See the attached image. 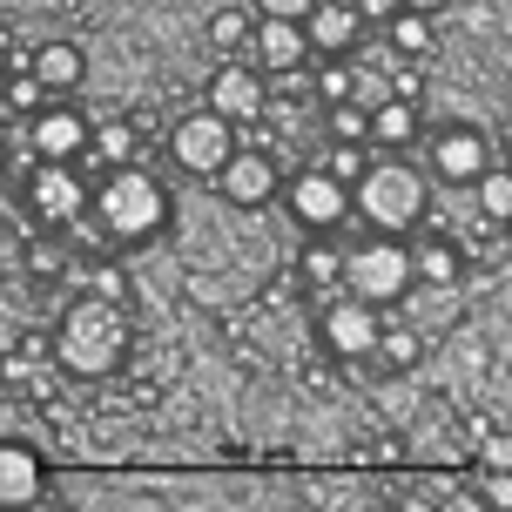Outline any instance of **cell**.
Masks as SVG:
<instances>
[{"label": "cell", "instance_id": "1", "mask_svg": "<svg viewBox=\"0 0 512 512\" xmlns=\"http://www.w3.org/2000/svg\"><path fill=\"white\" fill-rule=\"evenodd\" d=\"M54 358L68 378H108V371H122L128 358V317L108 297H81L68 317H61V331H54Z\"/></svg>", "mask_w": 512, "mask_h": 512}, {"label": "cell", "instance_id": "2", "mask_svg": "<svg viewBox=\"0 0 512 512\" xmlns=\"http://www.w3.org/2000/svg\"><path fill=\"white\" fill-rule=\"evenodd\" d=\"M88 216L102 223L108 243H149L162 223H169V196L149 169H108L102 189L88 196Z\"/></svg>", "mask_w": 512, "mask_h": 512}, {"label": "cell", "instance_id": "3", "mask_svg": "<svg viewBox=\"0 0 512 512\" xmlns=\"http://www.w3.org/2000/svg\"><path fill=\"white\" fill-rule=\"evenodd\" d=\"M351 209H358L364 223L378 236H405L418 216H425V176L411 169V162H371L358 182H351Z\"/></svg>", "mask_w": 512, "mask_h": 512}, {"label": "cell", "instance_id": "4", "mask_svg": "<svg viewBox=\"0 0 512 512\" xmlns=\"http://www.w3.org/2000/svg\"><path fill=\"white\" fill-rule=\"evenodd\" d=\"M344 290L364 297V304H398L411 290V250L398 236H371L364 250L344 256Z\"/></svg>", "mask_w": 512, "mask_h": 512}, {"label": "cell", "instance_id": "5", "mask_svg": "<svg viewBox=\"0 0 512 512\" xmlns=\"http://www.w3.org/2000/svg\"><path fill=\"white\" fill-rule=\"evenodd\" d=\"M169 155L182 162V176H216V169L236 155V128L223 122L216 108H203V115H182L176 135H169Z\"/></svg>", "mask_w": 512, "mask_h": 512}, {"label": "cell", "instance_id": "6", "mask_svg": "<svg viewBox=\"0 0 512 512\" xmlns=\"http://www.w3.org/2000/svg\"><path fill=\"white\" fill-rule=\"evenodd\" d=\"M27 203H34L41 223H81L88 216V176L75 162H41L27 176Z\"/></svg>", "mask_w": 512, "mask_h": 512}, {"label": "cell", "instance_id": "7", "mask_svg": "<svg viewBox=\"0 0 512 512\" xmlns=\"http://www.w3.org/2000/svg\"><path fill=\"white\" fill-rule=\"evenodd\" d=\"M290 216L304 223V230H337L344 216H351V189L331 176V169H304V176L290 182Z\"/></svg>", "mask_w": 512, "mask_h": 512}, {"label": "cell", "instance_id": "8", "mask_svg": "<svg viewBox=\"0 0 512 512\" xmlns=\"http://www.w3.org/2000/svg\"><path fill=\"white\" fill-rule=\"evenodd\" d=\"M209 108H216L223 122H256V115L270 108L263 68H250V61H230V68H216V75H209Z\"/></svg>", "mask_w": 512, "mask_h": 512}, {"label": "cell", "instance_id": "9", "mask_svg": "<svg viewBox=\"0 0 512 512\" xmlns=\"http://www.w3.org/2000/svg\"><path fill=\"white\" fill-rule=\"evenodd\" d=\"M378 304H364V297H337L331 310H324V344H331L337 358H371V344H378Z\"/></svg>", "mask_w": 512, "mask_h": 512}, {"label": "cell", "instance_id": "10", "mask_svg": "<svg viewBox=\"0 0 512 512\" xmlns=\"http://www.w3.org/2000/svg\"><path fill=\"white\" fill-rule=\"evenodd\" d=\"M425 155H432V176H438V182H452V189H459V182H472V176H479V169L492 162V155H486V135H479V128H438Z\"/></svg>", "mask_w": 512, "mask_h": 512}, {"label": "cell", "instance_id": "11", "mask_svg": "<svg viewBox=\"0 0 512 512\" xmlns=\"http://www.w3.org/2000/svg\"><path fill=\"white\" fill-rule=\"evenodd\" d=\"M216 189L230 196V203L256 209V203H270L277 196V162L270 155H256V149H236L223 169H216Z\"/></svg>", "mask_w": 512, "mask_h": 512}, {"label": "cell", "instance_id": "12", "mask_svg": "<svg viewBox=\"0 0 512 512\" xmlns=\"http://www.w3.org/2000/svg\"><path fill=\"white\" fill-rule=\"evenodd\" d=\"M358 34H364V21H358L351 0H317V7L304 14L310 54H351V48H358Z\"/></svg>", "mask_w": 512, "mask_h": 512}, {"label": "cell", "instance_id": "13", "mask_svg": "<svg viewBox=\"0 0 512 512\" xmlns=\"http://www.w3.org/2000/svg\"><path fill=\"white\" fill-rule=\"evenodd\" d=\"M81 149H88V122L75 108H41L34 115V155L41 162H75Z\"/></svg>", "mask_w": 512, "mask_h": 512}, {"label": "cell", "instance_id": "14", "mask_svg": "<svg viewBox=\"0 0 512 512\" xmlns=\"http://www.w3.org/2000/svg\"><path fill=\"white\" fill-rule=\"evenodd\" d=\"M250 48L263 68H277V75H290V68H304L310 61V41H304V21H263L250 34Z\"/></svg>", "mask_w": 512, "mask_h": 512}, {"label": "cell", "instance_id": "15", "mask_svg": "<svg viewBox=\"0 0 512 512\" xmlns=\"http://www.w3.org/2000/svg\"><path fill=\"white\" fill-rule=\"evenodd\" d=\"M41 499V459L27 445H0V506H34Z\"/></svg>", "mask_w": 512, "mask_h": 512}, {"label": "cell", "instance_id": "16", "mask_svg": "<svg viewBox=\"0 0 512 512\" xmlns=\"http://www.w3.org/2000/svg\"><path fill=\"white\" fill-rule=\"evenodd\" d=\"M27 75L41 81V88H75V81L88 75V61H81V48H68V41H48V48L27 54Z\"/></svg>", "mask_w": 512, "mask_h": 512}, {"label": "cell", "instance_id": "17", "mask_svg": "<svg viewBox=\"0 0 512 512\" xmlns=\"http://www.w3.org/2000/svg\"><path fill=\"white\" fill-rule=\"evenodd\" d=\"M411 135H418V102H398V95H384L371 108V128H364V142H384V149H405Z\"/></svg>", "mask_w": 512, "mask_h": 512}, {"label": "cell", "instance_id": "18", "mask_svg": "<svg viewBox=\"0 0 512 512\" xmlns=\"http://www.w3.org/2000/svg\"><path fill=\"white\" fill-rule=\"evenodd\" d=\"M452 277H459V250H452L445 236H432V243L411 250V283H438V290H445Z\"/></svg>", "mask_w": 512, "mask_h": 512}, {"label": "cell", "instance_id": "19", "mask_svg": "<svg viewBox=\"0 0 512 512\" xmlns=\"http://www.w3.org/2000/svg\"><path fill=\"white\" fill-rule=\"evenodd\" d=\"M384 27H391V48L405 54V61H425V54H432V14H405V7H398Z\"/></svg>", "mask_w": 512, "mask_h": 512}, {"label": "cell", "instance_id": "20", "mask_svg": "<svg viewBox=\"0 0 512 512\" xmlns=\"http://www.w3.org/2000/svg\"><path fill=\"white\" fill-rule=\"evenodd\" d=\"M472 189H479V216H486V223H506L512 216V182H506L499 162H486V169L472 176Z\"/></svg>", "mask_w": 512, "mask_h": 512}, {"label": "cell", "instance_id": "21", "mask_svg": "<svg viewBox=\"0 0 512 512\" xmlns=\"http://www.w3.org/2000/svg\"><path fill=\"white\" fill-rule=\"evenodd\" d=\"M418 351H425V337H418V331H405V324H398V331L384 324V331H378V344H371V358L398 364V371H405V364H418Z\"/></svg>", "mask_w": 512, "mask_h": 512}, {"label": "cell", "instance_id": "22", "mask_svg": "<svg viewBox=\"0 0 512 512\" xmlns=\"http://www.w3.org/2000/svg\"><path fill=\"white\" fill-rule=\"evenodd\" d=\"M324 128H331V142H364L371 108H364V102H337V108H324Z\"/></svg>", "mask_w": 512, "mask_h": 512}, {"label": "cell", "instance_id": "23", "mask_svg": "<svg viewBox=\"0 0 512 512\" xmlns=\"http://www.w3.org/2000/svg\"><path fill=\"white\" fill-rule=\"evenodd\" d=\"M351 61H337V54H324V68H317V102L324 108H337V102H351Z\"/></svg>", "mask_w": 512, "mask_h": 512}, {"label": "cell", "instance_id": "24", "mask_svg": "<svg viewBox=\"0 0 512 512\" xmlns=\"http://www.w3.org/2000/svg\"><path fill=\"white\" fill-rule=\"evenodd\" d=\"M304 283H317V290L344 283V256H337L331 243H310V250H304Z\"/></svg>", "mask_w": 512, "mask_h": 512}, {"label": "cell", "instance_id": "25", "mask_svg": "<svg viewBox=\"0 0 512 512\" xmlns=\"http://www.w3.org/2000/svg\"><path fill=\"white\" fill-rule=\"evenodd\" d=\"M209 41H216V48H243V41H250V14H243V7H223V14L209 21Z\"/></svg>", "mask_w": 512, "mask_h": 512}, {"label": "cell", "instance_id": "26", "mask_svg": "<svg viewBox=\"0 0 512 512\" xmlns=\"http://www.w3.org/2000/svg\"><path fill=\"white\" fill-rule=\"evenodd\" d=\"M317 169H331V176L344 182V189H351V182H358L364 169H371V162H364V155H358V142H337V149L324 155V162H317Z\"/></svg>", "mask_w": 512, "mask_h": 512}, {"label": "cell", "instance_id": "27", "mask_svg": "<svg viewBox=\"0 0 512 512\" xmlns=\"http://www.w3.org/2000/svg\"><path fill=\"white\" fill-rule=\"evenodd\" d=\"M41 95H48V88H41L34 75H7V95H0V102H7V108H34V115H41Z\"/></svg>", "mask_w": 512, "mask_h": 512}, {"label": "cell", "instance_id": "28", "mask_svg": "<svg viewBox=\"0 0 512 512\" xmlns=\"http://www.w3.org/2000/svg\"><path fill=\"white\" fill-rule=\"evenodd\" d=\"M256 7H263V21H304L317 0H256Z\"/></svg>", "mask_w": 512, "mask_h": 512}, {"label": "cell", "instance_id": "29", "mask_svg": "<svg viewBox=\"0 0 512 512\" xmlns=\"http://www.w3.org/2000/svg\"><path fill=\"white\" fill-rule=\"evenodd\" d=\"M351 7H358V21H364V27H384L391 14H398V0H351Z\"/></svg>", "mask_w": 512, "mask_h": 512}, {"label": "cell", "instance_id": "30", "mask_svg": "<svg viewBox=\"0 0 512 512\" xmlns=\"http://www.w3.org/2000/svg\"><path fill=\"white\" fill-rule=\"evenodd\" d=\"M486 465H492V472H506V465H512V452H506V438H492V445H486Z\"/></svg>", "mask_w": 512, "mask_h": 512}, {"label": "cell", "instance_id": "31", "mask_svg": "<svg viewBox=\"0 0 512 512\" xmlns=\"http://www.w3.org/2000/svg\"><path fill=\"white\" fill-rule=\"evenodd\" d=\"M405 14H438V7H452V0H398Z\"/></svg>", "mask_w": 512, "mask_h": 512}, {"label": "cell", "instance_id": "32", "mask_svg": "<svg viewBox=\"0 0 512 512\" xmlns=\"http://www.w3.org/2000/svg\"><path fill=\"white\" fill-rule=\"evenodd\" d=\"M7 61H14V34L0 27V68H7Z\"/></svg>", "mask_w": 512, "mask_h": 512}, {"label": "cell", "instance_id": "33", "mask_svg": "<svg viewBox=\"0 0 512 512\" xmlns=\"http://www.w3.org/2000/svg\"><path fill=\"white\" fill-rule=\"evenodd\" d=\"M0 95H7V68H0Z\"/></svg>", "mask_w": 512, "mask_h": 512}]
</instances>
